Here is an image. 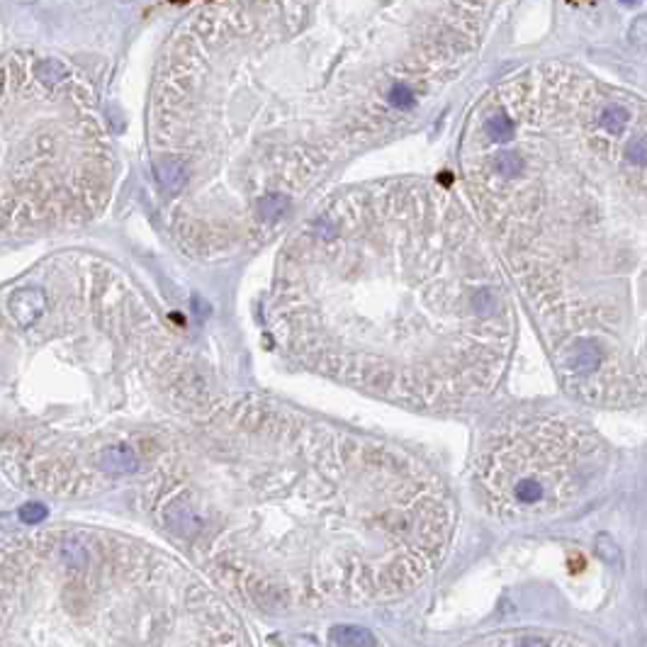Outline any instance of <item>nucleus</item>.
Listing matches in <instances>:
<instances>
[{
	"mask_svg": "<svg viewBox=\"0 0 647 647\" xmlns=\"http://www.w3.org/2000/svg\"><path fill=\"white\" fill-rule=\"evenodd\" d=\"M0 355L3 470L56 499L149 480L215 401L187 341L90 251L47 256L5 290Z\"/></svg>",
	"mask_w": 647,
	"mask_h": 647,
	"instance_id": "obj_4",
	"label": "nucleus"
},
{
	"mask_svg": "<svg viewBox=\"0 0 647 647\" xmlns=\"http://www.w3.org/2000/svg\"><path fill=\"white\" fill-rule=\"evenodd\" d=\"M620 3H625V5H635L638 0H620Z\"/></svg>",
	"mask_w": 647,
	"mask_h": 647,
	"instance_id": "obj_10",
	"label": "nucleus"
},
{
	"mask_svg": "<svg viewBox=\"0 0 647 647\" xmlns=\"http://www.w3.org/2000/svg\"><path fill=\"white\" fill-rule=\"evenodd\" d=\"M511 280L485 227L438 185L331 195L278 253L268 326L309 373L411 409L475 406L516 343Z\"/></svg>",
	"mask_w": 647,
	"mask_h": 647,
	"instance_id": "obj_2",
	"label": "nucleus"
},
{
	"mask_svg": "<svg viewBox=\"0 0 647 647\" xmlns=\"http://www.w3.org/2000/svg\"><path fill=\"white\" fill-rule=\"evenodd\" d=\"M630 39H633L638 47H647V15L635 17L633 27H630Z\"/></svg>",
	"mask_w": 647,
	"mask_h": 647,
	"instance_id": "obj_9",
	"label": "nucleus"
},
{
	"mask_svg": "<svg viewBox=\"0 0 647 647\" xmlns=\"http://www.w3.org/2000/svg\"><path fill=\"white\" fill-rule=\"evenodd\" d=\"M611 460L606 441L579 416L518 411L487 429L472 477L497 518L538 521L592 497L609 477Z\"/></svg>",
	"mask_w": 647,
	"mask_h": 647,
	"instance_id": "obj_6",
	"label": "nucleus"
},
{
	"mask_svg": "<svg viewBox=\"0 0 647 647\" xmlns=\"http://www.w3.org/2000/svg\"><path fill=\"white\" fill-rule=\"evenodd\" d=\"M37 76H39V80H42L44 85H56V83H61L66 76H69V71H66V66L61 64V61L47 59V61H42V64L37 66Z\"/></svg>",
	"mask_w": 647,
	"mask_h": 647,
	"instance_id": "obj_8",
	"label": "nucleus"
},
{
	"mask_svg": "<svg viewBox=\"0 0 647 647\" xmlns=\"http://www.w3.org/2000/svg\"><path fill=\"white\" fill-rule=\"evenodd\" d=\"M387 100H390L392 110L406 112L416 105V93L406 83H392L390 90H387Z\"/></svg>",
	"mask_w": 647,
	"mask_h": 647,
	"instance_id": "obj_7",
	"label": "nucleus"
},
{
	"mask_svg": "<svg viewBox=\"0 0 647 647\" xmlns=\"http://www.w3.org/2000/svg\"><path fill=\"white\" fill-rule=\"evenodd\" d=\"M248 643L229 601L154 543L85 523L3 540V647Z\"/></svg>",
	"mask_w": 647,
	"mask_h": 647,
	"instance_id": "obj_5",
	"label": "nucleus"
},
{
	"mask_svg": "<svg viewBox=\"0 0 647 647\" xmlns=\"http://www.w3.org/2000/svg\"><path fill=\"white\" fill-rule=\"evenodd\" d=\"M526 95L467 139V195L557 380L599 409L647 401V127Z\"/></svg>",
	"mask_w": 647,
	"mask_h": 647,
	"instance_id": "obj_3",
	"label": "nucleus"
},
{
	"mask_svg": "<svg viewBox=\"0 0 647 647\" xmlns=\"http://www.w3.org/2000/svg\"><path fill=\"white\" fill-rule=\"evenodd\" d=\"M141 499L219 587L266 613L401 599L455 531L429 462L258 397L212 401Z\"/></svg>",
	"mask_w": 647,
	"mask_h": 647,
	"instance_id": "obj_1",
	"label": "nucleus"
}]
</instances>
